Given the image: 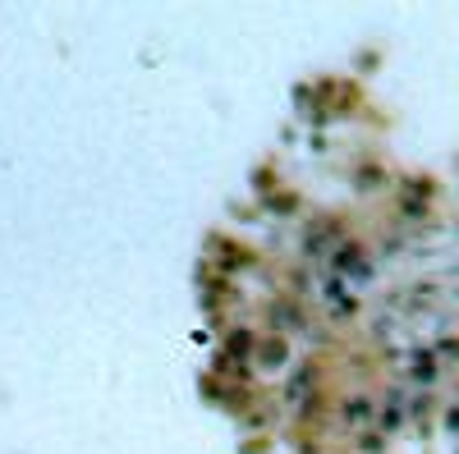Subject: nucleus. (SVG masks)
I'll list each match as a JSON object with an SVG mask.
<instances>
[{"mask_svg": "<svg viewBox=\"0 0 459 454\" xmlns=\"http://www.w3.org/2000/svg\"><path fill=\"white\" fill-rule=\"evenodd\" d=\"M413 377H418V381H432V377H436V367H432V353H418V358H413Z\"/></svg>", "mask_w": 459, "mask_h": 454, "instance_id": "obj_1", "label": "nucleus"}, {"mask_svg": "<svg viewBox=\"0 0 459 454\" xmlns=\"http://www.w3.org/2000/svg\"><path fill=\"white\" fill-rule=\"evenodd\" d=\"M445 423H450V427L459 431V409H450V418H445Z\"/></svg>", "mask_w": 459, "mask_h": 454, "instance_id": "obj_2", "label": "nucleus"}]
</instances>
